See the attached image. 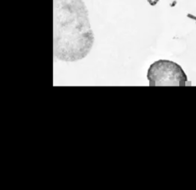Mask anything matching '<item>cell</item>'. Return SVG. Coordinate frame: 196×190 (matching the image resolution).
<instances>
[{
    "label": "cell",
    "mask_w": 196,
    "mask_h": 190,
    "mask_svg": "<svg viewBox=\"0 0 196 190\" xmlns=\"http://www.w3.org/2000/svg\"><path fill=\"white\" fill-rule=\"evenodd\" d=\"M94 35L83 0H54V56L73 62L91 52Z\"/></svg>",
    "instance_id": "1"
},
{
    "label": "cell",
    "mask_w": 196,
    "mask_h": 190,
    "mask_svg": "<svg viewBox=\"0 0 196 190\" xmlns=\"http://www.w3.org/2000/svg\"><path fill=\"white\" fill-rule=\"evenodd\" d=\"M149 86H185L188 77L182 66L170 60H158L147 71Z\"/></svg>",
    "instance_id": "2"
},
{
    "label": "cell",
    "mask_w": 196,
    "mask_h": 190,
    "mask_svg": "<svg viewBox=\"0 0 196 190\" xmlns=\"http://www.w3.org/2000/svg\"><path fill=\"white\" fill-rule=\"evenodd\" d=\"M187 16H188V18L191 19L196 20V16H194V15H191V14H188V15H187Z\"/></svg>",
    "instance_id": "3"
},
{
    "label": "cell",
    "mask_w": 196,
    "mask_h": 190,
    "mask_svg": "<svg viewBox=\"0 0 196 190\" xmlns=\"http://www.w3.org/2000/svg\"><path fill=\"white\" fill-rule=\"evenodd\" d=\"M159 1V0H154V1H152V6H155L156 4L158 3V2Z\"/></svg>",
    "instance_id": "4"
},
{
    "label": "cell",
    "mask_w": 196,
    "mask_h": 190,
    "mask_svg": "<svg viewBox=\"0 0 196 190\" xmlns=\"http://www.w3.org/2000/svg\"><path fill=\"white\" fill-rule=\"evenodd\" d=\"M176 3H177V2H176V1H175H175H173V2H172V3H171L170 6H171V7H174V6H175L176 5Z\"/></svg>",
    "instance_id": "5"
},
{
    "label": "cell",
    "mask_w": 196,
    "mask_h": 190,
    "mask_svg": "<svg viewBox=\"0 0 196 190\" xmlns=\"http://www.w3.org/2000/svg\"><path fill=\"white\" fill-rule=\"evenodd\" d=\"M147 1L149 2V3L152 6V0H147Z\"/></svg>",
    "instance_id": "6"
}]
</instances>
